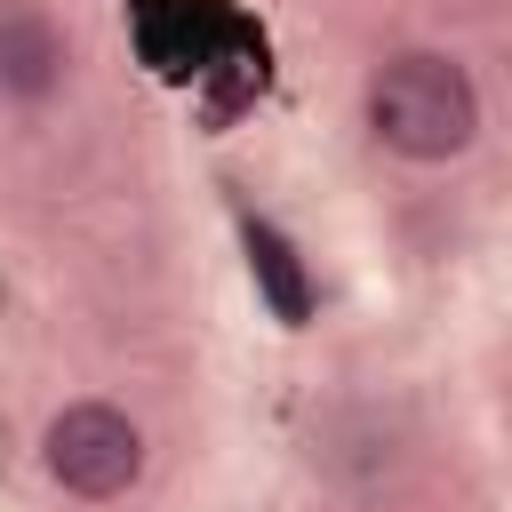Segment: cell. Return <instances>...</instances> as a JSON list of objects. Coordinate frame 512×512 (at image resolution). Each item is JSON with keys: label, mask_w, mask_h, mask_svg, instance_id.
<instances>
[{"label": "cell", "mask_w": 512, "mask_h": 512, "mask_svg": "<svg viewBox=\"0 0 512 512\" xmlns=\"http://www.w3.org/2000/svg\"><path fill=\"white\" fill-rule=\"evenodd\" d=\"M368 128L400 160H456L480 136V88H472V72L456 56L408 48V56L376 64V80H368Z\"/></svg>", "instance_id": "cell-1"}, {"label": "cell", "mask_w": 512, "mask_h": 512, "mask_svg": "<svg viewBox=\"0 0 512 512\" xmlns=\"http://www.w3.org/2000/svg\"><path fill=\"white\" fill-rule=\"evenodd\" d=\"M48 472L72 488V496H120L136 472H144V432L112 408V400H72L48 440H40Z\"/></svg>", "instance_id": "cell-2"}, {"label": "cell", "mask_w": 512, "mask_h": 512, "mask_svg": "<svg viewBox=\"0 0 512 512\" xmlns=\"http://www.w3.org/2000/svg\"><path fill=\"white\" fill-rule=\"evenodd\" d=\"M56 80H64V32L40 8L0 0V96L40 104V96H56Z\"/></svg>", "instance_id": "cell-3"}, {"label": "cell", "mask_w": 512, "mask_h": 512, "mask_svg": "<svg viewBox=\"0 0 512 512\" xmlns=\"http://www.w3.org/2000/svg\"><path fill=\"white\" fill-rule=\"evenodd\" d=\"M248 264H256V280H264V296H272L280 320H304V312H312V280H304L296 248H288L272 224H248Z\"/></svg>", "instance_id": "cell-4"}]
</instances>
